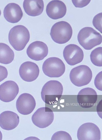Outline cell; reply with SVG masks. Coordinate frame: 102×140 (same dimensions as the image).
Masks as SVG:
<instances>
[{"mask_svg": "<svg viewBox=\"0 0 102 140\" xmlns=\"http://www.w3.org/2000/svg\"><path fill=\"white\" fill-rule=\"evenodd\" d=\"M63 55L67 63L71 66L80 63L84 57L82 49L74 44H70L67 46L63 50Z\"/></svg>", "mask_w": 102, "mask_h": 140, "instance_id": "9c48e42d", "label": "cell"}, {"mask_svg": "<svg viewBox=\"0 0 102 140\" xmlns=\"http://www.w3.org/2000/svg\"><path fill=\"white\" fill-rule=\"evenodd\" d=\"M92 77V72L91 69L85 65H80L73 68L69 75L71 82L78 87L88 84L91 81Z\"/></svg>", "mask_w": 102, "mask_h": 140, "instance_id": "5b68a950", "label": "cell"}, {"mask_svg": "<svg viewBox=\"0 0 102 140\" xmlns=\"http://www.w3.org/2000/svg\"><path fill=\"white\" fill-rule=\"evenodd\" d=\"M94 84L97 89L102 91V71L96 76L94 80Z\"/></svg>", "mask_w": 102, "mask_h": 140, "instance_id": "603a6c76", "label": "cell"}, {"mask_svg": "<svg viewBox=\"0 0 102 140\" xmlns=\"http://www.w3.org/2000/svg\"><path fill=\"white\" fill-rule=\"evenodd\" d=\"M1 10L0 9V16H1Z\"/></svg>", "mask_w": 102, "mask_h": 140, "instance_id": "4316f807", "label": "cell"}, {"mask_svg": "<svg viewBox=\"0 0 102 140\" xmlns=\"http://www.w3.org/2000/svg\"><path fill=\"white\" fill-rule=\"evenodd\" d=\"M72 138L69 134L67 132L60 131L55 133L52 137L51 140H72Z\"/></svg>", "mask_w": 102, "mask_h": 140, "instance_id": "44dd1931", "label": "cell"}, {"mask_svg": "<svg viewBox=\"0 0 102 140\" xmlns=\"http://www.w3.org/2000/svg\"><path fill=\"white\" fill-rule=\"evenodd\" d=\"M66 11L65 4L60 0L52 1L46 7V12L47 15L54 20L62 18L65 15Z\"/></svg>", "mask_w": 102, "mask_h": 140, "instance_id": "9a60e30c", "label": "cell"}, {"mask_svg": "<svg viewBox=\"0 0 102 140\" xmlns=\"http://www.w3.org/2000/svg\"><path fill=\"white\" fill-rule=\"evenodd\" d=\"M24 10L28 15L33 16L40 15L43 12L44 4L42 0L24 1L23 3Z\"/></svg>", "mask_w": 102, "mask_h": 140, "instance_id": "ac0fdd59", "label": "cell"}, {"mask_svg": "<svg viewBox=\"0 0 102 140\" xmlns=\"http://www.w3.org/2000/svg\"><path fill=\"white\" fill-rule=\"evenodd\" d=\"M19 121L18 115L12 111H5L0 114V126L3 129H14L18 125Z\"/></svg>", "mask_w": 102, "mask_h": 140, "instance_id": "2e32d148", "label": "cell"}, {"mask_svg": "<svg viewBox=\"0 0 102 140\" xmlns=\"http://www.w3.org/2000/svg\"><path fill=\"white\" fill-rule=\"evenodd\" d=\"M72 1L75 7L82 8L87 5L91 0H72Z\"/></svg>", "mask_w": 102, "mask_h": 140, "instance_id": "cb8c5ba5", "label": "cell"}, {"mask_svg": "<svg viewBox=\"0 0 102 140\" xmlns=\"http://www.w3.org/2000/svg\"><path fill=\"white\" fill-rule=\"evenodd\" d=\"M19 91V87L15 82L7 81L0 85V100L5 102L12 101Z\"/></svg>", "mask_w": 102, "mask_h": 140, "instance_id": "4fadbf2b", "label": "cell"}, {"mask_svg": "<svg viewBox=\"0 0 102 140\" xmlns=\"http://www.w3.org/2000/svg\"><path fill=\"white\" fill-rule=\"evenodd\" d=\"M2 133L0 130V140H1L2 139Z\"/></svg>", "mask_w": 102, "mask_h": 140, "instance_id": "484cf974", "label": "cell"}, {"mask_svg": "<svg viewBox=\"0 0 102 140\" xmlns=\"http://www.w3.org/2000/svg\"><path fill=\"white\" fill-rule=\"evenodd\" d=\"M20 75L23 80L31 82L35 80L39 73L37 65L32 62L27 61L23 63L19 70Z\"/></svg>", "mask_w": 102, "mask_h": 140, "instance_id": "5bb4252c", "label": "cell"}, {"mask_svg": "<svg viewBox=\"0 0 102 140\" xmlns=\"http://www.w3.org/2000/svg\"><path fill=\"white\" fill-rule=\"evenodd\" d=\"M72 34V30L71 25L64 21L54 24L51 28L50 33L54 41L60 44L65 43L69 41Z\"/></svg>", "mask_w": 102, "mask_h": 140, "instance_id": "277c9868", "label": "cell"}, {"mask_svg": "<svg viewBox=\"0 0 102 140\" xmlns=\"http://www.w3.org/2000/svg\"><path fill=\"white\" fill-rule=\"evenodd\" d=\"M102 13L96 15L93 20V24L94 27L102 33Z\"/></svg>", "mask_w": 102, "mask_h": 140, "instance_id": "7402d4cb", "label": "cell"}, {"mask_svg": "<svg viewBox=\"0 0 102 140\" xmlns=\"http://www.w3.org/2000/svg\"><path fill=\"white\" fill-rule=\"evenodd\" d=\"M77 137L79 140H100V132L96 125L91 122H87L79 127Z\"/></svg>", "mask_w": 102, "mask_h": 140, "instance_id": "ba28073f", "label": "cell"}, {"mask_svg": "<svg viewBox=\"0 0 102 140\" xmlns=\"http://www.w3.org/2000/svg\"><path fill=\"white\" fill-rule=\"evenodd\" d=\"M14 54L12 50L7 44L0 43V63L8 64L13 60Z\"/></svg>", "mask_w": 102, "mask_h": 140, "instance_id": "d6986e66", "label": "cell"}, {"mask_svg": "<svg viewBox=\"0 0 102 140\" xmlns=\"http://www.w3.org/2000/svg\"><path fill=\"white\" fill-rule=\"evenodd\" d=\"M35 100L30 94L24 93L20 95L16 102V107L20 113L26 115L31 113L36 106Z\"/></svg>", "mask_w": 102, "mask_h": 140, "instance_id": "30bf717a", "label": "cell"}, {"mask_svg": "<svg viewBox=\"0 0 102 140\" xmlns=\"http://www.w3.org/2000/svg\"><path fill=\"white\" fill-rule=\"evenodd\" d=\"M97 95L94 90L86 87L81 90L77 97L79 105L83 108H89L93 107L96 102Z\"/></svg>", "mask_w": 102, "mask_h": 140, "instance_id": "8fae6325", "label": "cell"}, {"mask_svg": "<svg viewBox=\"0 0 102 140\" xmlns=\"http://www.w3.org/2000/svg\"><path fill=\"white\" fill-rule=\"evenodd\" d=\"M54 116L53 111L47 107H43L38 109L32 117L33 123L40 128H46L53 122Z\"/></svg>", "mask_w": 102, "mask_h": 140, "instance_id": "52a82bcc", "label": "cell"}, {"mask_svg": "<svg viewBox=\"0 0 102 140\" xmlns=\"http://www.w3.org/2000/svg\"><path fill=\"white\" fill-rule=\"evenodd\" d=\"M48 49L46 45L40 41L31 43L27 50L28 56L31 59L39 61L43 59L47 55Z\"/></svg>", "mask_w": 102, "mask_h": 140, "instance_id": "7c38bea8", "label": "cell"}, {"mask_svg": "<svg viewBox=\"0 0 102 140\" xmlns=\"http://www.w3.org/2000/svg\"><path fill=\"white\" fill-rule=\"evenodd\" d=\"M9 42L16 50L23 49L29 42L30 38L28 30L22 25L15 26L9 31L8 34Z\"/></svg>", "mask_w": 102, "mask_h": 140, "instance_id": "6da1fadb", "label": "cell"}, {"mask_svg": "<svg viewBox=\"0 0 102 140\" xmlns=\"http://www.w3.org/2000/svg\"><path fill=\"white\" fill-rule=\"evenodd\" d=\"M102 48L97 47L91 52L90 57L91 61L94 65L99 67L102 66Z\"/></svg>", "mask_w": 102, "mask_h": 140, "instance_id": "ffe728a7", "label": "cell"}, {"mask_svg": "<svg viewBox=\"0 0 102 140\" xmlns=\"http://www.w3.org/2000/svg\"><path fill=\"white\" fill-rule=\"evenodd\" d=\"M8 74L7 70L6 68L0 65V82L7 77Z\"/></svg>", "mask_w": 102, "mask_h": 140, "instance_id": "d4e9b609", "label": "cell"}, {"mask_svg": "<svg viewBox=\"0 0 102 140\" xmlns=\"http://www.w3.org/2000/svg\"><path fill=\"white\" fill-rule=\"evenodd\" d=\"M3 14L4 18L7 21L15 23L20 20L23 13L18 5L14 3H11L8 4L5 7Z\"/></svg>", "mask_w": 102, "mask_h": 140, "instance_id": "e0dca14e", "label": "cell"}, {"mask_svg": "<svg viewBox=\"0 0 102 140\" xmlns=\"http://www.w3.org/2000/svg\"><path fill=\"white\" fill-rule=\"evenodd\" d=\"M77 39L80 45L87 50H91L99 45L102 41L101 35L90 27L81 29L78 34Z\"/></svg>", "mask_w": 102, "mask_h": 140, "instance_id": "3957f363", "label": "cell"}, {"mask_svg": "<svg viewBox=\"0 0 102 140\" xmlns=\"http://www.w3.org/2000/svg\"><path fill=\"white\" fill-rule=\"evenodd\" d=\"M63 91L61 84L56 80H50L43 86L41 93L43 100L46 103L52 105L58 102Z\"/></svg>", "mask_w": 102, "mask_h": 140, "instance_id": "7a4b0ae2", "label": "cell"}, {"mask_svg": "<svg viewBox=\"0 0 102 140\" xmlns=\"http://www.w3.org/2000/svg\"><path fill=\"white\" fill-rule=\"evenodd\" d=\"M44 73L50 77H58L64 73L65 67L63 61L59 58L51 57L47 59L42 65Z\"/></svg>", "mask_w": 102, "mask_h": 140, "instance_id": "8992f818", "label": "cell"}]
</instances>
